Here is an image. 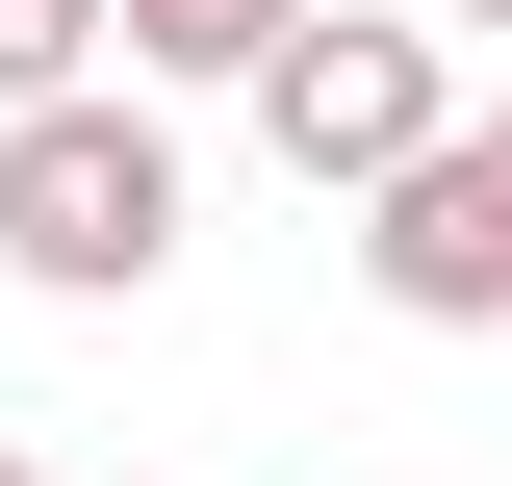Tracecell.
<instances>
[{"instance_id":"cell-1","label":"cell","mask_w":512,"mask_h":486,"mask_svg":"<svg viewBox=\"0 0 512 486\" xmlns=\"http://www.w3.org/2000/svg\"><path fill=\"white\" fill-rule=\"evenodd\" d=\"M0 282H52V307H154L180 282V128H154V77L0 128Z\"/></svg>"},{"instance_id":"cell-2","label":"cell","mask_w":512,"mask_h":486,"mask_svg":"<svg viewBox=\"0 0 512 486\" xmlns=\"http://www.w3.org/2000/svg\"><path fill=\"white\" fill-rule=\"evenodd\" d=\"M436 128H461V26L436 0H308V26L256 52V154H282L308 205H384Z\"/></svg>"},{"instance_id":"cell-3","label":"cell","mask_w":512,"mask_h":486,"mask_svg":"<svg viewBox=\"0 0 512 486\" xmlns=\"http://www.w3.org/2000/svg\"><path fill=\"white\" fill-rule=\"evenodd\" d=\"M359 282L410 307V333H512V103H461L436 154L359 205Z\"/></svg>"},{"instance_id":"cell-4","label":"cell","mask_w":512,"mask_h":486,"mask_svg":"<svg viewBox=\"0 0 512 486\" xmlns=\"http://www.w3.org/2000/svg\"><path fill=\"white\" fill-rule=\"evenodd\" d=\"M128 77V0H0V128L26 103H103Z\"/></svg>"},{"instance_id":"cell-5","label":"cell","mask_w":512,"mask_h":486,"mask_svg":"<svg viewBox=\"0 0 512 486\" xmlns=\"http://www.w3.org/2000/svg\"><path fill=\"white\" fill-rule=\"evenodd\" d=\"M282 26H308V0H128V77H231V103H256Z\"/></svg>"},{"instance_id":"cell-6","label":"cell","mask_w":512,"mask_h":486,"mask_svg":"<svg viewBox=\"0 0 512 486\" xmlns=\"http://www.w3.org/2000/svg\"><path fill=\"white\" fill-rule=\"evenodd\" d=\"M436 26H512V0H436Z\"/></svg>"},{"instance_id":"cell-7","label":"cell","mask_w":512,"mask_h":486,"mask_svg":"<svg viewBox=\"0 0 512 486\" xmlns=\"http://www.w3.org/2000/svg\"><path fill=\"white\" fill-rule=\"evenodd\" d=\"M0 486H52V461H26V435H0Z\"/></svg>"}]
</instances>
